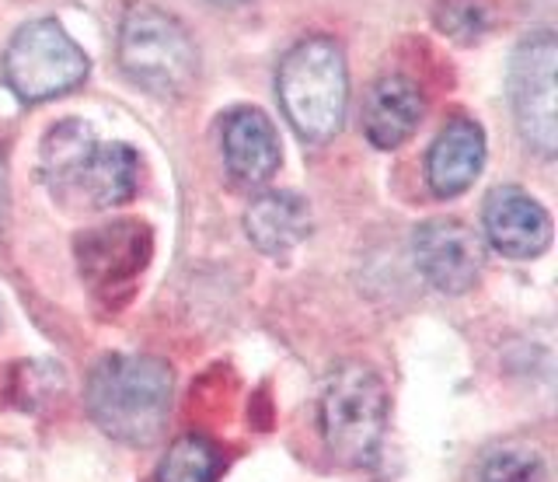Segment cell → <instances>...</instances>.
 Segmentation results:
<instances>
[{
  "label": "cell",
  "instance_id": "obj_5",
  "mask_svg": "<svg viewBox=\"0 0 558 482\" xmlns=\"http://www.w3.org/2000/svg\"><path fill=\"white\" fill-rule=\"evenodd\" d=\"M322 434L328 451L342 465H374L388 430V388L363 364L331 371L322 391Z\"/></svg>",
  "mask_w": 558,
  "mask_h": 482
},
{
  "label": "cell",
  "instance_id": "obj_8",
  "mask_svg": "<svg viewBox=\"0 0 558 482\" xmlns=\"http://www.w3.org/2000/svg\"><path fill=\"white\" fill-rule=\"evenodd\" d=\"M77 269L81 280L98 298H116L133 290L136 277L150 260V231L140 220H116L105 228H92L77 238Z\"/></svg>",
  "mask_w": 558,
  "mask_h": 482
},
{
  "label": "cell",
  "instance_id": "obj_17",
  "mask_svg": "<svg viewBox=\"0 0 558 482\" xmlns=\"http://www.w3.org/2000/svg\"><path fill=\"white\" fill-rule=\"evenodd\" d=\"M436 25L450 32L453 39H478L488 28V4L485 0H444L436 8Z\"/></svg>",
  "mask_w": 558,
  "mask_h": 482
},
{
  "label": "cell",
  "instance_id": "obj_16",
  "mask_svg": "<svg viewBox=\"0 0 558 482\" xmlns=\"http://www.w3.org/2000/svg\"><path fill=\"white\" fill-rule=\"evenodd\" d=\"M482 482H548V472L541 455L523 451V447H506L485 461Z\"/></svg>",
  "mask_w": 558,
  "mask_h": 482
},
{
  "label": "cell",
  "instance_id": "obj_15",
  "mask_svg": "<svg viewBox=\"0 0 558 482\" xmlns=\"http://www.w3.org/2000/svg\"><path fill=\"white\" fill-rule=\"evenodd\" d=\"M220 469L217 447L206 437H179L157 465V482H214Z\"/></svg>",
  "mask_w": 558,
  "mask_h": 482
},
{
  "label": "cell",
  "instance_id": "obj_1",
  "mask_svg": "<svg viewBox=\"0 0 558 482\" xmlns=\"http://www.w3.org/2000/svg\"><path fill=\"white\" fill-rule=\"evenodd\" d=\"M174 377L157 357L116 353L87 374L84 406L101 434L130 447H147L165 434Z\"/></svg>",
  "mask_w": 558,
  "mask_h": 482
},
{
  "label": "cell",
  "instance_id": "obj_7",
  "mask_svg": "<svg viewBox=\"0 0 558 482\" xmlns=\"http://www.w3.org/2000/svg\"><path fill=\"white\" fill-rule=\"evenodd\" d=\"M555 67L558 43L551 32H534L517 46L510 60V101L517 130L541 158H551L558 147V109H555Z\"/></svg>",
  "mask_w": 558,
  "mask_h": 482
},
{
  "label": "cell",
  "instance_id": "obj_19",
  "mask_svg": "<svg viewBox=\"0 0 558 482\" xmlns=\"http://www.w3.org/2000/svg\"><path fill=\"white\" fill-rule=\"evenodd\" d=\"M206 4H241V0H206Z\"/></svg>",
  "mask_w": 558,
  "mask_h": 482
},
{
  "label": "cell",
  "instance_id": "obj_13",
  "mask_svg": "<svg viewBox=\"0 0 558 482\" xmlns=\"http://www.w3.org/2000/svg\"><path fill=\"white\" fill-rule=\"evenodd\" d=\"M223 161L244 185H262L279 168V136L266 112L238 109L223 119Z\"/></svg>",
  "mask_w": 558,
  "mask_h": 482
},
{
  "label": "cell",
  "instance_id": "obj_9",
  "mask_svg": "<svg viewBox=\"0 0 558 482\" xmlns=\"http://www.w3.org/2000/svg\"><path fill=\"white\" fill-rule=\"evenodd\" d=\"M412 252L418 273L444 294H464L482 277V241L464 220L433 217L412 234Z\"/></svg>",
  "mask_w": 558,
  "mask_h": 482
},
{
  "label": "cell",
  "instance_id": "obj_11",
  "mask_svg": "<svg viewBox=\"0 0 558 482\" xmlns=\"http://www.w3.org/2000/svg\"><path fill=\"white\" fill-rule=\"evenodd\" d=\"M485 165V133L475 119H450L426 158V182L440 200L461 196Z\"/></svg>",
  "mask_w": 558,
  "mask_h": 482
},
{
  "label": "cell",
  "instance_id": "obj_3",
  "mask_svg": "<svg viewBox=\"0 0 558 482\" xmlns=\"http://www.w3.org/2000/svg\"><path fill=\"white\" fill-rule=\"evenodd\" d=\"M276 95L290 126L307 144H325L342 130L349 74L345 53L336 39L311 36L301 39L279 63Z\"/></svg>",
  "mask_w": 558,
  "mask_h": 482
},
{
  "label": "cell",
  "instance_id": "obj_18",
  "mask_svg": "<svg viewBox=\"0 0 558 482\" xmlns=\"http://www.w3.org/2000/svg\"><path fill=\"white\" fill-rule=\"evenodd\" d=\"M11 217V179H8V154L0 147V231L8 228Z\"/></svg>",
  "mask_w": 558,
  "mask_h": 482
},
{
  "label": "cell",
  "instance_id": "obj_6",
  "mask_svg": "<svg viewBox=\"0 0 558 482\" xmlns=\"http://www.w3.org/2000/svg\"><path fill=\"white\" fill-rule=\"evenodd\" d=\"M87 71L92 60L52 19L22 25L4 49V81L22 101L66 95L87 77Z\"/></svg>",
  "mask_w": 558,
  "mask_h": 482
},
{
  "label": "cell",
  "instance_id": "obj_10",
  "mask_svg": "<svg viewBox=\"0 0 558 482\" xmlns=\"http://www.w3.org/2000/svg\"><path fill=\"white\" fill-rule=\"evenodd\" d=\"M485 238L506 260H537L551 245V217L531 193L499 185L482 206Z\"/></svg>",
  "mask_w": 558,
  "mask_h": 482
},
{
  "label": "cell",
  "instance_id": "obj_4",
  "mask_svg": "<svg viewBox=\"0 0 558 482\" xmlns=\"http://www.w3.org/2000/svg\"><path fill=\"white\" fill-rule=\"evenodd\" d=\"M119 67L150 95H182L199 71L196 43L174 14L154 4H130L119 22Z\"/></svg>",
  "mask_w": 558,
  "mask_h": 482
},
{
  "label": "cell",
  "instance_id": "obj_12",
  "mask_svg": "<svg viewBox=\"0 0 558 482\" xmlns=\"http://www.w3.org/2000/svg\"><path fill=\"white\" fill-rule=\"evenodd\" d=\"M426 112V101L418 84L391 74V77H380L371 95H366V106H363V133L366 141L380 150H391L398 144H405L409 136L418 130V119Z\"/></svg>",
  "mask_w": 558,
  "mask_h": 482
},
{
  "label": "cell",
  "instance_id": "obj_14",
  "mask_svg": "<svg viewBox=\"0 0 558 482\" xmlns=\"http://www.w3.org/2000/svg\"><path fill=\"white\" fill-rule=\"evenodd\" d=\"M244 231H248L252 245L266 255H287L311 234V206L296 193H262L244 210Z\"/></svg>",
  "mask_w": 558,
  "mask_h": 482
},
{
  "label": "cell",
  "instance_id": "obj_2",
  "mask_svg": "<svg viewBox=\"0 0 558 482\" xmlns=\"http://www.w3.org/2000/svg\"><path fill=\"white\" fill-rule=\"evenodd\" d=\"M43 182L66 206L109 210L133 200L140 158L130 144H101L81 119L52 126L43 141Z\"/></svg>",
  "mask_w": 558,
  "mask_h": 482
}]
</instances>
